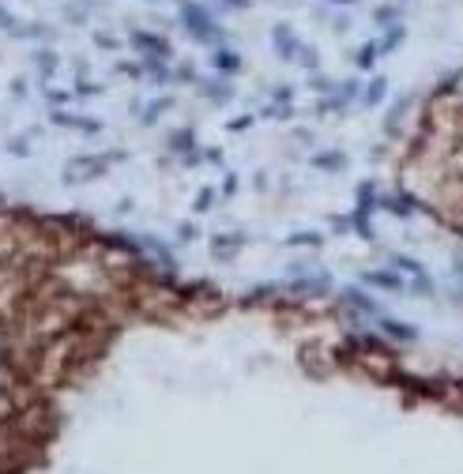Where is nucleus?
I'll list each match as a JSON object with an SVG mask.
<instances>
[{
    "instance_id": "f257e3e1",
    "label": "nucleus",
    "mask_w": 463,
    "mask_h": 474,
    "mask_svg": "<svg viewBox=\"0 0 463 474\" xmlns=\"http://www.w3.org/2000/svg\"><path fill=\"white\" fill-rule=\"evenodd\" d=\"M177 19H182V27L189 31L192 42H200V45H222L219 19L203 5H196V0H182V5H177Z\"/></svg>"
},
{
    "instance_id": "f03ea898",
    "label": "nucleus",
    "mask_w": 463,
    "mask_h": 474,
    "mask_svg": "<svg viewBox=\"0 0 463 474\" xmlns=\"http://www.w3.org/2000/svg\"><path fill=\"white\" fill-rule=\"evenodd\" d=\"M110 162H113L110 155H80V159H72V162L64 166V181H68V185H75V181H94V178H102V173H106Z\"/></svg>"
},
{
    "instance_id": "7ed1b4c3",
    "label": "nucleus",
    "mask_w": 463,
    "mask_h": 474,
    "mask_svg": "<svg viewBox=\"0 0 463 474\" xmlns=\"http://www.w3.org/2000/svg\"><path fill=\"white\" fill-rule=\"evenodd\" d=\"M128 45H133L143 61H166L170 57V42L163 34H151V31H133L128 34Z\"/></svg>"
},
{
    "instance_id": "20e7f679",
    "label": "nucleus",
    "mask_w": 463,
    "mask_h": 474,
    "mask_svg": "<svg viewBox=\"0 0 463 474\" xmlns=\"http://www.w3.org/2000/svg\"><path fill=\"white\" fill-rule=\"evenodd\" d=\"M271 45H275V53H279L282 61H294L301 42H298V34H294L291 23H275V27H271Z\"/></svg>"
},
{
    "instance_id": "39448f33",
    "label": "nucleus",
    "mask_w": 463,
    "mask_h": 474,
    "mask_svg": "<svg viewBox=\"0 0 463 474\" xmlns=\"http://www.w3.org/2000/svg\"><path fill=\"white\" fill-rule=\"evenodd\" d=\"M245 241L241 237H230V234H222V237H215L212 241V253H215V260H230V256H238V248H241Z\"/></svg>"
},
{
    "instance_id": "423d86ee",
    "label": "nucleus",
    "mask_w": 463,
    "mask_h": 474,
    "mask_svg": "<svg viewBox=\"0 0 463 474\" xmlns=\"http://www.w3.org/2000/svg\"><path fill=\"white\" fill-rule=\"evenodd\" d=\"M212 64H215L219 72H241V57L234 53V49H226V45H219V49H215Z\"/></svg>"
},
{
    "instance_id": "0eeeda50",
    "label": "nucleus",
    "mask_w": 463,
    "mask_h": 474,
    "mask_svg": "<svg viewBox=\"0 0 463 474\" xmlns=\"http://www.w3.org/2000/svg\"><path fill=\"white\" fill-rule=\"evenodd\" d=\"M54 121H57V124H64V129H84V132H98V129H102L98 121H87V117H72V113H64V110H57V113H54Z\"/></svg>"
},
{
    "instance_id": "6e6552de",
    "label": "nucleus",
    "mask_w": 463,
    "mask_h": 474,
    "mask_svg": "<svg viewBox=\"0 0 463 474\" xmlns=\"http://www.w3.org/2000/svg\"><path fill=\"white\" fill-rule=\"evenodd\" d=\"M380 328L389 332L392 339H403V343H407V339H419V328H410V324H399V320H392V316H384Z\"/></svg>"
},
{
    "instance_id": "1a4fd4ad",
    "label": "nucleus",
    "mask_w": 463,
    "mask_h": 474,
    "mask_svg": "<svg viewBox=\"0 0 463 474\" xmlns=\"http://www.w3.org/2000/svg\"><path fill=\"white\" fill-rule=\"evenodd\" d=\"M366 283L384 286V290H399L403 286V279L396 276V271H366Z\"/></svg>"
},
{
    "instance_id": "9d476101",
    "label": "nucleus",
    "mask_w": 463,
    "mask_h": 474,
    "mask_svg": "<svg viewBox=\"0 0 463 474\" xmlns=\"http://www.w3.org/2000/svg\"><path fill=\"white\" fill-rule=\"evenodd\" d=\"M403 23H396V27H389V31H384V38H377V49H380V53H392V49L403 42Z\"/></svg>"
},
{
    "instance_id": "9b49d317",
    "label": "nucleus",
    "mask_w": 463,
    "mask_h": 474,
    "mask_svg": "<svg viewBox=\"0 0 463 474\" xmlns=\"http://www.w3.org/2000/svg\"><path fill=\"white\" fill-rule=\"evenodd\" d=\"M200 94L212 98V102H226V98H230V87H222L219 80H200Z\"/></svg>"
},
{
    "instance_id": "f8f14e48",
    "label": "nucleus",
    "mask_w": 463,
    "mask_h": 474,
    "mask_svg": "<svg viewBox=\"0 0 463 474\" xmlns=\"http://www.w3.org/2000/svg\"><path fill=\"white\" fill-rule=\"evenodd\" d=\"M12 38H54V31L45 23H19V31Z\"/></svg>"
},
{
    "instance_id": "ddd939ff",
    "label": "nucleus",
    "mask_w": 463,
    "mask_h": 474,
    "mask_svg": "<svg viewBox=\"0 0 463 474\" xmlns=\"http://www.w3.org/2000/svg\"><path fill=\"white\" fill-rule=\"evenodd\" d=\"M343 297H347V305H354V309H362V313H377V305L369 302V297H366L362 290H354V286H347V290H343Z\"/></svg>"
},
{
    "instance_id": "4468645a",
    "label": "nucleus",
    "mask_w": 463,
    "mask_h": 474,
    "mask_svg": "<svg viewBox=\"0 0 463 474\" xmlns=\"http://www.w3.org/2000/svg\"><path fill=\"white\" fill-rule=\"evenodd\" d=\"M301 68H309V72H317V64H320V57H317V45H298V57H294Z\"/></svg>"
},
{
    "instance_id": "2eb2a0df",
    "label": "nucleus",
    "mask_w": 463,
    "mask_h": 474,
    "mask_svg": "<svg viewBox=\"0 0 463 474\" xmlns=\"http://www.w3.org/2000/svg\"><path fill=\"white\" fill-rule=\"evenodd\" d=\"M373 19L380 23V27H396V23H399V5H380L373 12Z\"/></svg>"
},
{
    "instance_id": "dca6fc26",
    "label": "nucleus",
    "mask_w": 463,
    "mask_h": 474,
    "mask_svg": "<svg viewBox=\"0 0 463 474\" xmlns=\"http://www.w3.org/2000/svg\"><path fill=\"white\" fill-rule=\"evenodd\" d=\"M34 64H38L42 76H54V72H57V53H49V49H38V53H34Z\"/></svg>"
},
{
    "instance_id": "f3484780",
    "label": "nucleus",
    "mask_w": 463,
    "mask_h": 474,
    "mask_svg": "<svg viewBox=\"0 0 463 474\" xmlns=\"http://www.w3.org/2000/svg\"><path fill=\"white\" fill-rule=\"evenodd\" d=\"M380 57V49H377V42H366L362 49H358V57H354V64L358 68H373V61Z\"/></svg>"
},
{
    "instance_id": "a211bd4d",
    "label": "nucleus",
    "mask_w": 463,
    "mask_h": 474,
    "mask_svg": "<svg viewBox=\"0 0 463 474\" xmlns=\"http://www.w3.org/2000/svg\"><path fill=\"white\" fill-rule=\"evenodd\" d=\"M384 94H389V83H384V80H373L369 91H366V106H380Z\"/></svg>"
},
{
    "instance_id": "6ab92c4d",
    "label": "nucleus",
    "mask_w": 463,
    "mask_h": 474,
    "mask_svg": "<svg viewBox=\"0 0 463 474\" xmlns=\"http://www.w3.org/2000/svg\"><path fill=\"white\" fill-rule=\"evenodd\" d=\"M313 166H317V169H343L347 159H343V155H317Z\"/></svg>"
},
{
    "instance_id": "aec40b11",
    "label": "nucleus",
    "mask_w": 463,
    "mask_h": 474,
    "mask_svg": "<svg viewBox=\"0 0 463 474\" xmlns=\"http://www.w3.org/2000/svg\"><path fill=\"white\" fill-rule=\"evenodd\" d=\"M163 110H170V98H159V102H151V106L143 110V124H154Z\"/></svg>"
},
{
    "instance_id": "412c9836",
    "label": "nucleus",
    "mask_w": 463,
    "mask_h": 474,
    "mask_svg": "<svg viewBox=\"0 0 463 474\" xmlns=\"http://www.w3.org/2000/svg\"><path fill=\"white\" fill-rule=\"evenodd\" d=\"M170 147H173V151H189V147H192V132H189V129L173 132V136H170Z\"/></svg>"
},
{
    "instance_id": "4be33fe9",
    "label": "nucleus",
    "mask_w": 463,
    "mask_h": 474,
    "mask_svg": "<svg viewBox=\"0 0 463 474\" xmlns=\"http://www.w3.org/2000/svg\"><path fill=\"white\" fill-rule=\"evenodd\" d=\"M94 45H98V49H117V45H121V38H117V34H110V31H94Z\"/></svg>"
},
{
    "instance_id": "5701e85b",
    "label": "nucleus",
    "mask_w": 463,
    "mask_h": 474,
    "mask_svg": "<svg viewBox=\"0 0 463 474\" xmlns=\"http://www.w3.org/2000/svg\"><path fill=\"white\" fill-rule=\"evenodd\" d=\"M0 31H8V34H15V31H19V19H15L5 5H0Z\"/></svg>"
},
{
    "instance_id": "b1692460",
    "label": "nucleus",
    "mask_w": 463,
    "mask_h": 474,
    "mask_svg": "<svg viewBox=\"0 0 463 474\" xmlns=\"http://www.w3.org/2000/svg\"><path fill=\"white\" fill-rule=\"evenodd\" d=\"M64 15H68L72 23H87V15H91V12H87V5L80 0V5H68V8H64Z\"/></svg>"
},
{
    "instance_id": "393cba45",
    "label": "nucleus",
    "mask_w": 463,
    "mask_h": 474,
    "mask_svg": "<svg viewBox=\"0 0 463 474\" xmlns=\"http://www.w3.org/2000/svg\"><path fill=\"white\" fill-rule=\"evenodd\" d=\"M392 264H396L399 271H410V276H422V264H419V260H407V256H392Z\"/></svg>"
},
{
    "instance_id": "a878e982",
    "label": "nucleus",
    "mask_w": 463,
    "mask_h": 474,
    "mask_svg": "<svg viewBox=\"0 0 463 474\" xmlns=\"http://www.w3.org/2000/svg\"><path fill=\"white\" fill-rule=\"evenodd\" d=\"M313 91L331 94V91H336V83H331V76H320V72H313Z\"/></svg>"
},
{
    "instance_id": "bb28decb",
    "label": "nucleus",
    "mask_w": 463,
    "mask_h": 474,
    "mask_svg": "<svg viewBox=\"0 0 463 474\" xmlns=\"http://www.w3.org/2000/svg\"><path fill=\"white\" fill-rule=\"evenodd\" d=\"M212 199H215V192H212V189H203V192L196 196V211H208V208H212Z\"/></svg>"
},
{
    "instance_id": "cd10ccee",
    "label": "nucleus",
    "mask_w": 463,
    "mask_h": 474,
    "mask_svg": "<svg viewBox=\"0 0 463 474\" xmlns=\"http://www.w3.org/2000/svg\"><path fill=\"white\" fill-rule=\"evenodd\" d=\"M12 414V395L5 392V388H0V421H5Z\"/></svg>"
},
{
    "instance_id": "c85d7f7f",
    "label": "nucleus",
    "mask_w": 463,
    "mask_h": 474,
    "mask_svg": "<svg viewBox=\"0 0 463 474\" xmlns=\"http://www.w3.org/2000/svg\"><path fill=\"white\" fill-rule=\"evenodd\" d=\"M291 245H320V237L317 234H294Z\"/></svg>"
},
{
    "instance_id": "c756f323",
    "label": "nucleus",
    "mask_w": 463,
    "mask_h": 474,
    "mask_svg": "<svg viewBox=\"0 0 463 474\" xmlns=\"http://www.w3.org/2000/svg\"><path fill=\"white\" fill-rule=\"evenodd\" d=\"M8 151H12V155H31V147H27V140H12Z\"/></svg>"
},
{
    "instance_id": "7c9ffc66",
    "label": "nucleus",
    "mask_w": 463,
    "mask_h": 474,
    "mask_svg": "<svg viewBox=\"0 0 463 474\" xmlns=\"http://www.w3.org/2000/svg\"><path fill=\"white\" fill-rule=\"evenodd\" d=\"M219 5H226V8H234V12H245L252 0H219Z\"/></svg>"
},
{
    "instance_id": "2f4dec72",
    "label": "nucleus",
    "mask_w": 463,
    "mask_h": 474,
    "mask_svg": "<svg viewBox=\"0 0 463 474\" xmlns=\"http://www.w3.org/2000/svg\"><path fill=\"white\" fill-rule=\"evenodd\" d=\"M45 98H49V102H57V106L68 102V94H61V91H45Z\"/></svg>"
},
{
    "instance_id": "473e14b6",
    "label": "nucleus",
    "mask_w": 463,
    "mask_h": 474,
    "mask_svg": "<svg viewBox=\"0 0 463 474\" xmlns=\"http://www.w3.org/2000/svg\"><path fill=\"white\" fill-rule=\"evenodd\" d=\"M102 87H94V83H80V87H75V94H98Z\"/></svg>"
},
{
    "instance_id": "72a5a7b5",
    "label": "nucleus",
    "mask_w": 463,
    "mask_h": 474,
    "mask_svg": "<svg viewBox=\"0 0 463 474\" xmlns=\"http://www.w3.org/2000/svg\"><path fill=\"white\" fill-rule=\"evenodd\" d=\"M331 5H343L347 8V5H358V0H331Z\"/></svg>"
},
{
    "instance_id": "f704fd0d",
    "label": "nucleus",
    "mask_w": 463,
    "mask_h": 474,
    "mask_svg": "<svg viewBox=\"0 0 463 474\" xmlns=\"http://www.w3.org/2000/svg\"><path fill=\"white\" fill-rule=\"evenodd\" d=\"M147 5H154V0H147Z\"/></svg>"
}]
</instances>
